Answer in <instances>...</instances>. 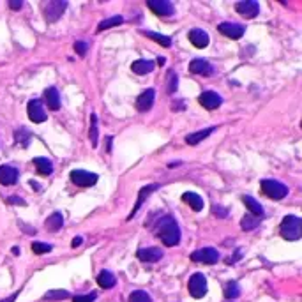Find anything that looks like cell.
<instances>
[{
  "instance_id": "6da1fadb",
  "label": "cell",
  "mask_w": 302,
  "mask_h": 302,
  "mask_svg": "<svg viewBox=\"0 0 302 302\" xmlns=\"http://www.w3.org/2000/svg\"><path fill=\"white\" fill-rule=\"evenodd\" d=\"M156 234L163 240V244L168 246V248H173V246L181 242V228H179L177 221L171 216H165V218L157 221Z\"/></svg>"
},
{
  "instance_id": "7a4b0ae2",
  "label": "cell",
  "mask_w": 302,
  "mask_h": 302,
  "mask_svg": "<svg viewBox=\"0 0 302 302\" xmlns=\"http://www.w3.org/2000/svg\"><path fill=\"white\" fill-rule=\"evenodd\" d=\"M279 234L285 240H299L302 235V219L297 216H285L279 226Z\"/></svg>"
},
{
  "instance_id": "3957f363",
  "label": "cell",
  "mask_w": 302,
  "mask_h": 302,
  "mask_svg": "<svg viewBox=\"0 0 302 302\" xmlns=\"http://www.w3.org/2000/svg\"><path fill=\"white\" fill-rule=\"evenodd\" d=\"M262 193L272 200H283L288 195V187L283 182L272 181V179H263L262 181Z\"/></svg>"
},
{
  "instance_id": "277c9868",
  "label": "cell",
  "mask_w": 302,
  "mask_h": 302,
  "mask_svg": "<svg viewBox=\"0 0 302 302\" xmlns=\"http://www.w3.org/2000/svg\"><path fill=\"white\" fill-rule=\"evenodd\" d=\"M66 7H67V2H60V0L48 2V4L44 5V20L48 21V23L59 21L64 13H66Z\"/></svg>"
},
{
  "instance_id": "5b68a950",
  "label": "cell",
  "mask_w": 302,
  "mask_h": 302,
  "mask_svg": "<svg viewBox=\"0 0 302 302\" xmlns=\"http://www.w3.org/2000/svg\"><path fill=\"white\" fill-rule=\"evenodd\" d=\"M187 288H189V293L195 299H201L207 293V278H205L201 272H195L189 278L187 283Z\"/></svg>"
},
{
  "instance_id": "8992f818",
  "label": "cell",
  "mask_w": 302,
  "mask_h": 302,
  "mask_svg": "<svg viewBox=\"0 0 302 302\" xmlns=\"http://www.w3.org/2000/svg\"><path fill=\"white\" fill-rule=\"evenodd\" d=\"M69 177H71L73 184L80 185V187H90V185L98 184L99 181V177L96 173H90V171H85V170H73Z\"/></svg>"
},
{
  "instance_id": "52a82bcc",
  "label": "cell",
  "mask_w": 302,
  "mask_h": 302,
  "mask_svg": "<svg viewBox=\"0 0 302 302\" xmlns=\"http://www.w3.org/2000/svg\"><path fill=\"white\" fill-rule=\"evenodd\" d=\"M191 260L193 262H201V263H207V265H212V263H216L219 260V253L214 248H201V249H196L195 253L191 254Z\"/></svg>"
},
{
  "instance_id": "ba28073f",
  "label": "cell",
  "mask_w": 302,
  "mask_h": 302,
  "mask_svg": "<svg viewBox=\"0 0 302 302\" xmlns=\"http://www.w3.org/2000/svg\"><path fill=\"white\" fill-rule=\"evenodd\" d=\"M27 113L34 124H41V122L46 120V112H44L43 102L39 99H30L29 104H27Z\"/></svg>"
},
{
  "instance_id": "9c48e42d",
  "label": "cell",
  "mask_w": 302,
  "mask_h": 302,
  "mask_svg": "<svg viewBox=\"0 0 302 302\" xmlns=\"http://www.w3.org/2000/svg\"><path fill=\"white\" fill-rule=\"evenodd\" d=\"M235 11L244 18H256L260 13V5L254 0H242V2L235 4Z\"/></svg>"
},
{
  "instance_id": "30bf717a",
  "label": "cell",
  "mask_w": 302,
  "mask_h": 302,
  "mask_svg": "<svg viewBox=\"0 0 302 302\" xmlns=\"http://www.w3.org/2000/svg\"><path fill=\"white\" fill-rule=\"evenodd\" d=\"M147 5H149V9H151L152 13H156L157 16H171L175 13L173 4L168 2V0H149Z\"/></svg>"
},
{
  "instance_id": "8fae6325",
  "label": "cell",
  "mask_w": 302,
  "mask_h": 302,
  "mask_svg": "<svg viewBox=\"0 0 302 302\" xmlns=\"http://www.w3.org/2000/svg\"><path fill=\"white\" fill-rule=\"evenodd\" d=\"M218 30H219L221 34L226 35V37H230V39H240L244 35V32H246V29H244V25H239V23H228V21H224V23L218 25Z\"/></svg>"
},
{
  "instance_id": "7c38bea8",
  "label": "cell",
  "mask_w": 302,
  "mask_h": 302,
  "mask_svg": "<svg viewBox=\"0 0 302 302\" xmlns=\"http://www.w3.org/2000/svg\"><path fill=\"white\" fill-rule=\"evenodd\" d=\"M154 98H156V90L154 88H147L138 96L136 99V110L138 112H149L154 104Z\"/></svg>"
},
{
  "instance_id": "4fadbf2b",
  "label": "cell",
  "mask_w": 302,
  "mask_h": 302,
  "mask_svg": "<svg viewBox=\"0 0 302 302\" xmlns=\"http://www.w3.org/2000/svg\"><path fill=\"white\" fill-rule=\"evenodd\" d=\"M198 102H200V104L205 108V110H216L218 106H221L223 99H221V96L218 92L207 90V92H203L200 96V98H198Z\"/></svg>"
},
{
  "instance_id": "5bb4252c",
  "label": "cell",
  "mask_w": 302,
  "mask_h": 302,
  "mask_svg": "<svg viewBox=\"0 0 302 302\" xmlns=\"http://www.w3.org/2000/svg\"><path fill=\"white\" fill-rule=\"evenodd\" d=\"M18 175H20V171L16 170L15 166H0V184L2 185H15L18 181Z\"/></svg>"
},
{
  "instance_id": "9a60e30c",
  "label": "cell",
  "mask_w": 302,
  "mask_h": 302,
  "mask_svg": "<svg viewBox=\"0 0 302 302\" xmlns=\"http://www.w3.org/2000/svg\"><path fill=\"white\" fill-rule=\"evenodd\" d=\"M138 260L145 263H156L163 258V251L159 248H143V249H138L136 253Z\"/></svg>"
},
{
  "instance_id": "2e32d148",
  "label": "cell",
  "mask_w": 302,
  "mask_h": 302,
  "mask_svg": "<svg viewBox=\"0 0 302 302\" xmlns=\"http://www.w3.org/2000/svg\"><path fill=\"white\" fill-rule=\"evenodd\" d=\"M189 71L195 74H201V76H210V74L214 73V67H212V64L207 62V60L195 59L189 62Z\"/></svg>"
},
{
  "instance_id": "e0dca14e",
  "label": "cell",
  "mask_w": 302,
  "mask_h": 302,
  "mask_svg": "<svg viewBox=\"0 0 302 302\" xmlns=\"http://www.w3.org/2000/svg\"><path fill=\"white\" fill-rule=\"evenodd\" d=\"M189 41H191V44L193 46H196V48H207L209 46V43H210V39H209V34L205 32V30H201V29H193L189 32Z\"/></svg>"
},
{
  "instance_id": "ac0fdd59",
  "label": "cell",
  "mask_w": 302,
  "mask_h": 302,
  "mask_svg": "<svg viewBox=\"0 0 302 302\" xmlns=\"http://www.w3.org/2000/svg\"><path fill=\"white\" fill-rule=\"evenodd\" d=\"M156 189H159V185L157 184H149V185H145V187H141L140 189V193H138V200H136V205H134V209H133V212L129 216H127V219H131L133 216H136V212L140 210V207H141V203L151 196V193H154Z\"/></svg>"
},
{
  "instance_id": "d6986e66",
  "label": "cell",
  "mask_w": 302,
  "mask_h": 302,
  "mask_svg": "<svg viewBox=\"0 0 302 302\" xmlns=\"http://www.w3.org/2000/svg\"><path fill=\"white\" fill-rule=\"evenodd\" d=\"M44 101H46V104H48V108L51 110V112H57L60 108V94L59 90L55 87H50L44 90Z\"/></svg>"
},
{
  "instance_id": "ffe728a7",
  "label": "cell",
  "mask_w": 302,
  "mask_h": 302,
  "mask_svg": "<svg viewBox=\"0 0 302 302\" xmlns=\"http://www.w3.org/2000/svg\"><path fill=\"white\" fill-rule=\"evenodd\" d=\"M154 66H156V62L154 60H134L131 66L133 73L134 74H149L154 71Z\"/></svg>"
},
{
  "instance_id": "44dd1931",
  "label": "cell",
  "mask_w": 302,
  "mask_h": 302,
  "mask_svg": "<svg viewBox=\"0 0 302 302\" xmlns=\"http://www.w3.org/2000/svg\"><path fill=\"white\" fill-rule=\"evenodd\" d=\"M214 131H216V127H207V129H203V131L191 133V134L185 136V143H187V145H198L200 141H203L207 136H210Z\"/></svg>"
},
{
  "instance_id": "7402d4cb",
  "label": "cell",
  "mask_w": 302,
  "mask_h": 302,
  "mask_svg": "<svg viewBox=\"0 0 302 302\" xmlns=\"http://www.w3.org/2000/svg\"><path fill=\"white\" fill-rule=\"evenodd\" d=\"M182 201L189 205L195 212H200L203 209V198L200 195H196V193H184L182 195Z\"/></svg>"
},
{
  "instance_id": "603a6c76",
  "label": "cell",
  "mask_w": 302,
  "mask_h": 302,
  "mask_svg": "<svg viewBox=\"0 0 302 302\" xmlns=\"http://www.w3.org/2000/svg\"><path fill=\"white\" fill-rule=\"evenodd\" d=\"M34 166L37 168V171H39L41 175H51L53 173V163L50 161V159H46V157H35L34 161Z\"/></svg>"
},
{
  "instance_id": "cb8c5ba5",
  "label": "cell",
  "mask_w": 302,
  "mask_h": 302,
  "mask_svg": "<svg viewBox=\"0 0 302 302\" xmlns=\"http://www.w3.org/2000/svg\"><path fill=\"white\" fill-rule=\"evenodd\" d=\"M115 283H117V279H115V276H113L110 270H101L98 276V285L101 288H104V290H108V288H113L115 286Z\"/></svg>"
},
{
  "instance_id": "d4e9b609",
  "label": "cell",
  "mask_w": 302,
  "mask_h": 302,
  "mask_svg": "<svg viewBox=\"0 0 302 302\" xmlns=\"http://www.w3.org/2000/svg\"><path fill=\"white\" fill-rule=\"evenodd\" d=\"M242 201L246 203V207L249 209V212H251V216H256V218H262L263 216V207H262V203H258V201L254 200L253 196H244L242 198Z\"/></svg>"
},
{
  "instance_id": "484cf974",
  "label": "cell",
  "mask_w": 302,
  "mask_h": 302,
  "mask_svg": "<svg viewBox=\"0 0 302 302\" xmlns=\"http://www.w3.org/2000/svg\"><path fill=\"white\" fill-rule=\"evenodd\" d=\"M46 230H50V232H59L60 228H62L64 224V218L60 212H53V214L50 216L48 219H46Z\"/></svg>"
},
{
  "instance_id": "4316f807",
  "label": "cell",
  "mask_w": 302,
  "mask_h": 302,
  "mask_svg": "<svg viewBox=\"0 0 302 302\" xmlns=\"http://www.w3.org/2000/svg\"><path fill=\"white\" fill-rule=\"evenodd\" d=\"M260 226V219L256 216H251V214H246L240 221V228L244 232H251V230H256Z\"/></svg>"
},
{
  "instance_id": "83f0119b",
  "label": "cell",
  "mask_w": 302,
  "mask_h": 302,
  "mask_svg": "<svg viewBox=\"0 0 302 302\" xmlns=\"http://www.w3.org/2000/svg\"><path fill=\"white\" fill-rule=\"evenodd\" d=\"M88 138H90V145L98 147L99 133H98V115H96V113L90 115V129H88Z\"/></svg>"
},
{
  "instance_id": "f1b7e54d",
  "label": "cell",
  "mask_w": 302,
  "mask_h": 302,
  "mask_svg": "<svg viewBox=\"0 0 302 302\" xmlns=\"http://www.w3.org/2000/svg\"><path fill=\"white\" fill-rule=\"evenodd\" d=\"M141 34L147 35V37H151V39H154L157 44H161V46H165V48H170L171 46V39L168 37V35L156 34V32H151V30H141Z\"/></svg>"
},
{
  "instance_id": "f546056e",
  "label": "cell",
  "mask_w": 302,
  "mask_h": 302,
  "mask_svg": "<svg viewBox=\"0 0 302 302\" xmlns=\"http://www.w3.org/2000/svg\"><path fill=\"white\" fill-rule=\"evenodd\" d=\"M240 295V286L237 281H230L224 285V297L226 299H237Z\"/></svg>"
},
{
  "instance_id": "4dcf8cb0",
  "label": "cell",
  "mask_w": 302,
  "mask_h": 302,
  "mask_svg": "<svg viewBox=\"0 0 302 302\" xmlns=\"http://www.w3.org/2000/svg\"><path fill=\"white\" fill-rule=\"evenodd\" d=\"M120 23H124V18H122L120 15H118V16H112V18H108V20H102L101 23H99L98 32H102V30L112 29V27H115V25H120Z\"/></svg>"
},
{
  "instance_id": "1f68e13d",
  "label": "cell",
  "mask_w": 302,
  "mask_h": 302,
  "mask_svg": "<svg viewBox=\"0 0 302 302\" xmlns=\"http://www.w3.org/2000/svg\"><path fill=\"white\" fill-rule=\"evenodd\" d=\"M69 297H71V293L66 292V290H50L44 295L46 301H62V299H69Z\"/></svg>"
},
{
  "instance_id": "d6a6232c",
  "label": "cell",
  "mask_w": 302,
  "mask_h": 302,
  "mask_svg": "<svg viewBox=\"0 0 302 302\" xmlns=\"http://www.w3.org/2000/svg\"><path fill=\"white\" fill-rule=\"evenodd\" d=\"M129 302H152L151 295L143 290H134V292L129 295Z\"/></svg>"
},
{
  "instance_id": "836d02e7",
  "label": "cell",
  "mask_w": 302,
  "mask_h": 302,
  "mask_svg": "<svg viewBox=\"0 0 302 302\" xmlns=\"http://www.w3.org/2000/svg\"><path fill=\"white\" fill-rule=\"evenodd\" d=\"M32 251H34L35 254H44V253H50L51 249H53V246L51 244H44V242H32Z\"/></svg>"
},
{
  "instance_id": "e575fe53",
  "label": "cell",
  "mask_w": 302,
  "mask_h": 302,
  "mask_svg": "<svg viewBox=\"0 0 302 302\" xmlns=\"http://www.w3.org/2000/svg\"><path fill=\"white\" fill-rule=\"evenodd\" d=\"M177 74L173 73V71H170L168 73V94H173L177 90Z\"/></svg>"
},
{
  "instance_id": "d590c367",
  "label": "cell",
  "mask_w": 302,
  "mask_h": 302,
  "mask_svg": "<svg viewBox=\"0 0 302 302\" xmlns=\"http://www.w3.org/2000/svg\"><path fill=\"white\" fill-rule=\"evenodd\" d=\"M74 51H76L80 57H85L88 51V44L85 43V41H76V43H74Z\"/></svg>"
},
{
  "instance_id": "8d00e7d4",
  "label": "cell",
  "mask_w": 302,
  "mask_h": 302,
  "mask_svg": "<svg viewBox=\"0 0 302 302\" xmlns=\"http://www.w3.org/2000/svg\"><path fill=\"white\" fill-rule=\"evenodd\" d=\"M96 297H98V293L90 292V293H87V295H76V297L73 299V302H94Z\"/></svg>"
},
{
  "instance_id": "74e56055",
  "label": "cell",
  "mask_w": 302,
  "mask_h": 302,
  "mask_svg": "<svg viewBox=\"0 0 302 302\" xmlns=\"http://www.w3.org/2000/svg\"><path fill=\"white\" fill-rule=\"evenodd\" d=\"M212 212H214L216 216H219V218H224V216L228 214V212H226L223 207H218V205H214V210H212Z\"/></svg>"
},
{
  "instance_id": "f35d334b",
  "label": "cell",
  "mask_w": 302,
  "mask_h": 302,
  "mask_svg": "<svg viewBox=\"0 0 302 302\" xmlns=\"http://www.w3.org/2000/svg\"><path fill=\"white\" fill-rule=\"evenodd\" d=\"M21 5H23V2H21V0H13V2H9V7H11V9H15V11L21 9Z\"/></svg>"
},
{
  "instance_id": "ab89813d",
  "label": "cell",
  "mask_w": 302,
  "mask_h": 302,
  "mask_svg": "<svg viewBox=\"0 0 302 302\" xmlns=\"http://www.w3.org/2000/svg\"><path fill=\"white\" fill-rule=\"evenodd\" d=\"M7 201H9V203H20V205H25V201L21 200V198H16V196H11V198H7Z\"/></svg>"
},
{
  "instance_id": "60d3db41",
  "label": "cell",
  "mask_w": 302,
  "mask_h": 302,
  "mask_svg": "<svg viewBox=\"0 0 302 302\" xmlns=\"http://www.w3.org/2000/svg\"><path fill=\"white\" fill-rule=\"evenodd\" d=\"M82 242H83V239H82V237H76V239H73V242H71V246H73V248H78V246H82Z\"/></svg>"
},
{
  "instance_id": "b9f144b4",
  "label": "cell",
  "mask_w": 302,
  "mask_h": 302,
  "mask_svg": "<svg viewBox=\"0 0 302 302\" xmlns=\"http://www.w3.org/2000/svg\"><path fill=\"white\" fill-rule=\"evenodd\" d=\"M18 293H20V292L13 293V295H11V297H7V299H2V301H0V302H15V301H16V297H18Z\"/></svg>"
},
{
  "instance_id": "7bdbcfd3",
  "label": "cell",
  "mask_w": 302,
  "mask_h": 302,
  "mask_svg": "<svg viewBox=\"0 0 302 302\" xmlns=\"http://www.w3.org/2000/svg\"><path fill=\"white\" fill-rule=\"evenodd\" d=\"M157 64H161V66H163V64H165V59H163V57H159V59H157Z\"/></svg>"
}]
</instances>
